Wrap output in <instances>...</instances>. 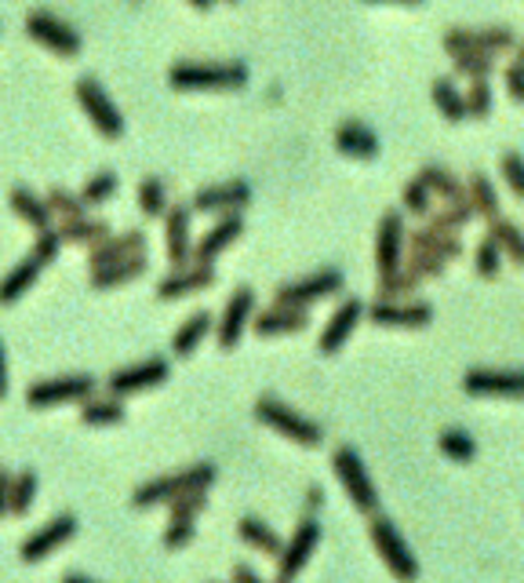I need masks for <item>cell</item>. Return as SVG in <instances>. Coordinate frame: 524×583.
<instances>
[{"label":"cell","mask_w":524,"mask_h":583,"mask_svg":"<svg viewBox=\"0 0 524 583\" xmlns=\"http://www.w3.org/2000/svg\"><path fill=\"white\" fill-rule=\"evenodd\" d=\"M215 478H218L215 463H193V467L160 474V478H150V481L135 485V492H131V507H139V511H146V507H168L171 500H179V496H186V492L212 489Z\"/></svg>","instance_id":"obj_1"},{"label":"cell","mask_w":524,"mask_h":583,"mask_svg":"<svg viewBox=\"0 0 524 583\" xmlns=\"http://www.w3.org/2000/svg\"><path fill=\"white\" fill-rule=\"evenodd\" d=\"M251 70L245 62H175L168 67V84L175 92H240Z\"/></svg>","instance_id":"obj_2"},{"label":"cell","mask_w":524,"mask_h":583,"mask_svg":"<svg viewBox=\"0 0 524 583\" xmlns=\"http://www.w3.org/2000/svg\"><path fill=\"white\" fill-rule=\"evenodd\" d=\"M368 517H371V522H368V539H371V547H376L379 561L390 569V576L393 580H415V576H419V561H415L408 539L397 533V525H393L390 517H382V514H368Z\"/></svg>","instance_id":"obj_3"},{"label":"cell","mask_w":524,"mask_h":583,"mask_svg":"<svg viewBox=\"0 0 524 583\" xmlns=\"http://www.w3.org/2000/svg\"><path fill=\"white\" fill-rule=\"evenodd\" d=\"M251 413H255L259 424H266L270 430H277L281 438H288V441H295V445H302V449H317L324 441L321 424L306 419L302 413H295V408L277 402V397H259Z\"/></svg>","instance_id":"obj_4"},{"label":"cell","mask_w":524,"mask_h":583,"mask_svg":"<svg viewBox=\"0 0 524 583\" xmlns=\"http://www.w3.org/2000/svg\"><path fill=\"white\" fill-rule=\"evenodd\" d=\"M73 95H76V106H81V114L87 117V124L95 128L103 139H120L124 135V114H120V106L109 99V92L98 84L95 78H81L73 84Z\"/></svg>","instance_id":"obj_5"},{"label":"cell","mask_w":524,"mask_h":583,"mask_svg":"<svg viewBox=\"0 0 524 583\" xmlns=\"http://www.w3.org/2000/svg\"><path fill=\"white\" fill-rule=\"evenodd\" d=\"M332 467H335L338 485H343V492L349 496V503H354L360 514H376L379 511V489H376V481L368 478V467L360 463L357 449L338 445L335 456H332Z\"/></svg>","instance_id":"obj_6"},{"label":"cell","mask_w":524,"mask_h":583,"mask_svg":"<svg viewBox=\"0 0 524 583\" xmlns=\"http://www.w3.org/2000/svg\"><path fill=\"white\" fill-rule=\"evenodd\" d=\"M26 37L33 40V45H40L44 51H51V56H59V59H76L84 51V37L55 12H29L26 15Z\"/></svg>","instance_id":"obj_7"},{"label":"cell","mask_w":524,"mask_h":583,"mask_svg":"<svg viewBox=\"0 0 524 583\" xmlns=\"http://www.w3.org/2000/svg\"><path fill=\"white\" fill-rule=\"evenodd\" d=\"M346 288V277L343 270L335 266H324V270H313V274L306 277H295V281H284L273 291V304H284V307H310V304H321V299L335 296V291Z\"/></svg>","instance_id":"obj_8"},{"label":"cell","mask_w":524,"mask_h":583,"mask_svg":"<svg viewBox=\"0 0 524 583\" xmlns=\"http://www.w3.org/2000/svg\"><path fill=\"white\" fill-rule=\"evenodd\" d=\"M95 394V380L84 372L76 376H55V380H37L26 391L29 408H55V405H81L84 397Z\"/></svg>","instance_id":"obj_9"},{"label":"cell","mask_w":524,"mask_h":583,"mask_svg":"<svg viewBox=\"0 0 524 583\" xmlns=\"http://www.w3.org/2000/svg\"><path fill=\"white\" fill-rule=\"evenodd\" d=\"M168 376H171L168 358H142V361L124 365V369L109 372L106 391L117 394V397H131V394H142V391H153V386H160L164 380H168Z\"/></svg>","instance_id":"obj_10"},{"label":"cell","mask_w":524,"mask_h":583,"mask_svg":"<svg viewBox=\"0 0 524 583\" xmlns=\"http://www.w3.org/2000/svg\"><path fill=\"white\" fill-rule=\"evenodd\" d=\"M73 536H76V517L73 514H55L37 528V533H29L26 539H22V544H19V561L37 566V561L55 555L62 544H70Z\"/></svg>","instance_id":"obj_11"},{"label":"cell","mask_w":524,"mask_h":583,"mask_svg":"<svg viewBox=\"0 0 524 583\" xmlns=\"http://www.w3.org/2000/svg\"><path fill=\"white\" fill-rule=\"evenodd\" d=\"M365 318L382 329H426L433 321V307L422 299H376Z\"/></svg>","instance_id":"obj_12"},{"label":"cell","mask_w":524,"mask_h":583,"mask_svg":"<svg viewBox=\"0 0 524 583\" xmlns=\"http://www.w3.org/2000/svg\"><path fill=\"white\" fill-rule=\"evenodd\" d=\"M251 314H255V291L248 285L234 288V296L226 299L223 314L215 318V340L223 350H234L240 336H245V329L251 325Z\"/></svg>","instance_id":"obj_13"},{"label":"cell","mask_w":524,"mask_h":583,"mask_svg":"<svg viewBox=\"0 0 524 583\" xmlns=\"http://www.w3.org/2000/svg\"><path fill=\"white\" fill-rule=\"evenodd\" d=\"M251 201V182L248 179H226V182H212V187H201L193 193L190 209L201 215H229L240 212Z\"/></svg>","instance_id":"obj_14"},{"label":"cell","mask_w":524,"mask_h":583,"mask_svg":"<svg viewBox=\"0 0 524 583\" xmlns=\"http://www.w3.org/2000/svg\"><path fill=\"white\" fill-rule=\"evenodd\" d=\"M463 391L469 397H524V369H469Z\"/></svg>","instance_id":"obj_15"},{"label":"cell","mask_w":524,"mask_h":583,"mask_svg":"<svg viewBox=\"0 0 524 583\" xmlns=\"http://www.w3.org/2000/svg\"><path fill=\"white\" fill-rule=\"evenodd\" d=\"M321 522L317 517H306V522L295 528L291 539L284 544V550L277 555V580H291L299 576V572L306 569V561H310V555L317 547H321Z\"/></svg>","instance_id":"obj_16"},{"label":"cell","mask_w":524,"mask_h":583,"mask_svg":"<svg viewBox=\"0 0 524 583\" xmlns=\"http://www.w3.org/2000/svg\"><path fill=\"white\" fill-rule=\"evenodd\" d=\"M404 245H408V226H404V215L393 209L376 226V274H390L401 266Z\"/></svg>","instance_id":"obj_17"},{"label":"cell","mask_w":524,"mask_h":583,"mask_svg":"<svg viewBox=\"0 0 524 583\" xmlns=\"http://www.w3.org/2000/svg\"><path fill=\"white\" fill-rule=\"evenodd\" d=\"M215 266L212 263H186V266H171L168 277H160L157 285V299L160 304H171V299H186L196 296V291L215 285Z\"/></svg>","instance_id":"obj_18"},{"label":"cell","mask_w":524,"mask_h":583,"mask_svg":"<svg viewBox=\"0 0 524 583\" xmlns=\"http://www.w3.org/2000/svg\"><path fill=\"white\" fill-rule=\"evenodd\" d=\"M193 209L190 204H171L164 212V252H168L171 266L193 263V234H190Z\"/></svg>","instance_id":"obj_19"},{"label":"cell","mask_w":524,"mask_h":583,"mask_svg":"<svg viewBox=\"0 0 524 583\" xmlns=\"http://www.w3.org/2000/svg\"><path fill=\"white\" fill-rule=\"evenodd\" d=\"M365 304L360 299H346V304H338V310L332 318H327V325L321 329V340H317V350L321 354H338L349 343V336L357 332V325L365 321Z\"/></svg>","instance_id":"obj_20"},{"label":"cell","mask_w":524,"mask_h":583,"mask_svg":"<svg viewBox=\"0 0 524 583\" xmlns=\"http://www.w3.org/2000/svg\"><path fill=\"white\" fill-rule=\"evenodd\" d=\"M306 325H310V314H306V307L273 304L270 310H259V314H251V329H255V336H262V340L291 336V332H306Z\"/></svg>","instance_id":"obj_21"},{"label":"cell","mask_w":524,"mask_h":583,"mask_svg":"<svg viewBox=\"0 0 524 583\" xmlns=\"http://www.w3.org/2000/svg\"><path fill=\"white\" fill-rule=\"evenodd\" d=\"M240 234H245V223H240L237 212L218 215V223L212 226V230H207L201 241H193V263H215L229 245L240 241Z\"/></svg>","instance_id":"obj_22"},{"label":"cell","mask_w":524,"mask_h":583,"mask_svg":"<svg viewBox=\"0 0 524 583\" xmlns=\"http://www.w3.org/2000/svg\"><path fill=\"white\" fill-rule=\"evenodd\" d=\"M139 252H146V234H142V230L109 234L106 241H98L95 248H87V270L109 266V263H120V259L139 255Z\"/></svg>","instance_id":"obj_23"},{"label":"cell","mask_w":524,"mask_h":583,"mask_svg":"<svg viewBox=\"0 0 524 583\" xmlns=\"http://www.w3.org/2000/svg\"><path fill=\"white\" fill-rule=\"evenodd\" d=\"M335 150L343 157H354V160H376L382 154V143H379V135L371 132L368 124L343 121L335 128Z\"/></svg>","instance_id":"obj_24"},{"label":"cell","mask_w":524,"mask_h":583,"mask_svg":"<svg viewBox=\"0 0 524 583\" xmlns=\"http://www.w3.org/2000/svg\"><path fill=\"white\" fill-rule=\"evenodd\" d=\"M44 259L40 255H26V259H19L15 266L8 270L4 277H0V307H11V304H19L22 296H26V291L37 285V277L44 274Z\"/></svg>","instance_id":"obj_25"},{"label":"cell","mask_w":524,"mask_h":583,"mask_svg":"<svg viewBox=\"0 0 524 583\" xmlns=\"http://www.w3.org/2000/svg\"><path fill=\"white\" fill-rule=\"evenodd\" d=\"M146 266H150L146 252L128 255V259H120V263H109V266H95V270H87V285H92L95 291L131 285V281H139L142 274H146Z\"/></svg>","instance_id":"obj_26"},{"label":"cell","mask_w":524,"mask_h":583,"mask_svg":"<svg viewBox=\"0 0 524 583\" xmlns=\"http://www.w3.org/2000/svg\"><path fill=\"white\" fill-rule=\"evenodd\" d=\"M404 248H415V252H433L441 255L444 263H455V259H463V241H458V234H448V230H437V226H419V230H408V245Z\"/></svg>","instance_id":"obj_27"},{"label":"cell","mask_w":524,"mask_h":583,"mask_svg":"<svg viewBox=\"0 0 524 583\" xmlns=\"http://www.w3.org/2000/svg\"><path fill=\"white\" fill-rule=\"evenodd\" d=\"M8 204H11V212H15L19 219L29 226V230H48V226H55V215L48 209V198L33 193L29 187H15V190H11L8 193Z\"/></svg>","instance_id":"obj_28"},{"label":"cell","mask_w":524,"mask_h":583,"mask_svg":"<svg viewBox=\"0 0 524 583\" xmlns=\"http://www.w3.org/2000/svg\"><path fill=\"white\" fill-rule=\"evenodd\" d=\"M55 230H59L62 245H76V248H95L98 241H106L109 234V223L106 219H95V215H76V219H59L55 223Z\"/></svg>","instance_id":"obj_29"},{"label":"cell","mask_w":524,"mask_h":583,"mask_svg":"<svg viewBox=\"0 0 524 583\" xmlns=\"http://www.w3.org/2000/svg\"><path fill=\"white\" fill-rule=\"evenodd\" d=\"M212 329H215V318L207 314V310H196V314H190L179 329H175L171 354H175V358H190V354L207 340V332H212Z\"/></svg>","instance_id":"obj_30"},{"label":"cell","mask_w":524,"mask_h":583,"mask_svg":"<svg viewBox=\"0 0 524 583\" xmlns=\"http://www.w3.org/2000/svg\"><path fill=\"white\" fill-rule=\"evenodd\" d=\"M237 536L245 539V544L251 547V550H259V555H270V558H277L281 550H284V539H281V533L273 525H266L262 517H240L237 522Z\"/></svg>","instance_id":"obj_31"},{"label":"cell","mask_w":524,"mask_h":583,"mask_svg":"<svg viewBox=\"0 0 524 583\" xmlns=\"http://www.w3.org/2000/svg\"><path fill=\"white\" fill-rule=\"evenodd\" d=\"M419 179L430 187L433 198H441V201H452V204H469V190H466V182L452 176L448 168L441 165H422L419 168Z\"/></svg>","instance_id":"obj_32"},{"label":"cell","mask_w":524,"mask_h":583,"mask_svg":"<svg viewBox=\"0 0 524 583\" xmlns=\"http://www.w3.org/2000/svg\"><path fill=\"white\" fill-rule=\"evenodd\" d=\"M124 405H120V397L117 394H109V397H84L81 402V424L84 427H117V424H124Z\"/></svg>","instance_id":"obj_33"},{"label":"cell","mask_w":524,"mask_h":583,"mask_svg":"<svg viewBox=\"0 0 524 583\" xmlns=\"http://www.w3.org/2000/svg\"><path fill=\"white\" fill-rule=\"evenodd\" d=\"M430 99H433V106H437V114H441L448 124L466 121V99H463V92L455 88L452 78H437V81L430 84Z\"/></svg>","instance_id":"obj_34"},{"label":"cell","mask_w":524,"mask_h":583,"mask_svg":"<svg viewBox=\"0 0 524 583\" xmlns=\"http://www.w3.org/2000/svg\"><path fill=\"white\" fill-rule=\"evenodd\" d=\"M466 190H469V204H474V215H485L488 223L499 219V193L485 171H474V176L466 179Z\"/></svg>","instance_id":"obj_35"},{"label":"cell","mask_w":524,"mask_h":583,"mask_svg":"<svg viewBox=\"0 0 524 583\" xmlns=\"http://www.w3.org/2000/svg\"><path fill=\"white\" fill-rule=\"evenodd\" d=\"M33 500H37V474L19 471L11 474V492H8V514L11 517H26Z\"/></svg>","instance_id":"obj_36"},{"label":"cell","mask_w":524,"mask_h":583,"mask_svg":"<svg viewBox=\"0 0 524 583\" xmlns=\"http://www.w3.org/2000/svg\"><path fill=\"white\" fill-rule=\"evenodd\" d=\"M488 234L496 237L499 241V248H502V255L510 259V263H517V266H524V230L517 223H510V219H491L488 223Z\"/></svg>","instance_id":"obj_37"},{"label":"cell","mask_w":524,"mask_h":583,"mask_svg":"<svg viewBox=\"0 0 524 583\" xmlns=\"http://www.w3.org/2000/svg\"><path fill=\"white\" fill-rule=\"evenodd\" d=\"M419 285H422L419 274H412L408 266H397V270H390V274H379L376 299H404L408 291H415Z\"/></svg>","instance_id":"obj_38"},{"label":"cell","mask_w":524,"mask_h":583,"mask_svg":"<svg viewBox=\"0 0 524 583\" xmlns=\"http://www.w3.org/2000/svg\"><path fill=\"white\" fill-rule=\"evenodd\" d=\"M171 209L168 201V190H164V182L157 176H146L139 182V212L146 215V219H164V212Z\"/></svg>","instance_id":"obj_39"},{"label":"cell","mask_w":524,"mask_h":583,"mask_svg":"<svg viewBox=\"0 0 524 583\" xmlns=\"http://www.w3.org/2000/svg\"><path fill=\"white\" fill-rule=\"evenodd\" d=\"M437 449L444 452L448 460H455V463H469L477 456V441L466 435V430H458V427H448L437 435Z\"/></svg>","instance_id":"obj_40"},{"label":"cell","mask_w":524,"mask_h":583,"mask_svg":"<svg viewBox=\"0 0 524 583\" xmlns=\"http://www.w3.org/2000/svg\"><path fill=\"white\" fill-rule=\"evenodd\" d=\"M517 48V37H513L510 26H485L474 29V51H488V56H507V51Z\"/></svg>","instance_id":"obj_41"},{"label":"cell","mask_w":524,"mask_h":583,"mask_svg":"<svg viewBox=\"0 0 524 583\" xmlns=\"http://www.w3.org/2000/svg\"><path fill=\"white\" fill-rule=\"evenodd\" d=\"M469 219H474V204H452V201H444L441 209H433L426 215V223L437 226V230H448V234H458Z\"/></svg>","instance_id":"obj_42"},{"label":"cell","mask_w":524,"mask_h":583,"mask_svg":"<svg viewBox=\"0 0 524 583\" xmlns=\"http://www.w3.org/2000/svg\"><path fill=\"white\" fill-rule=\"evenodd\" d=\"M452 67H455L458 78L480 81V78H491V70H496V56H488V51H458V56H452Z\"/></svg>","instance_id":"obj_43"},{"label":"cell","mask_w":524,"mask_h":583,"mask_svg":"<svg viewBox=\"0 0 524 583\" xmlns=\"http://www.w3.org/2000/svg\"><path fill=\"white\" fill-rule=\"evenodd\" d=\"M120 179L114 176V171H95V176H87V182L81 187V201L87 204V209H95V204H106L109 198L117 193Z\"/></svg>","instance_id":"obj_44"},{"label":"cell","mask_w":524,"mask_h":583,"mask_svg":"<svg viewBox=\"0 0 524 583\" xmlns=\"http://www.w3.org/2000/svg\"><path fill=\"white\" fill-rule=\"evenodd\" d=\"M463 99H466V117H469V121H485V117L491 114V106H496V95H491L488 78L469 81V88H466Z\"/></svg>","instance_id":"obj_45"},{"label":"cell","mask_w":524,"mask_h":583,"mask_svg":"<svg viewBox=\"0 0 524 583\" xmlns=\"http://www.w3.org/2000/svg\"><path fill=\"white\" fill-rule=\"evenodd\" d=\"M401 204L408 209V215H419V219H426V215L433 212V193H430V187L415 176V179H408L404 182V190H401Z\"/></svg>","instance_id":"obj_46"},{"label":"cell","mask_w":524,"mask_h":583,"mask_svg":"<svg viewBox=\"0 0 524 583\" xmlns=\"http://www.w3.org/2000/svg\"><path fill=\"white\" fill-rule=\"evenodd\" d=\"M474 266H477V274L485 277V281H496L499 277V270H502V248L499 241L491 234L480 237V245H477V252H474Z\"/></svg>","instance_id":"obj_47"},{"label":"cell","mask_w":524,"mask_h":583,"mask_svg":"<svg viewBox=\"0 0 524 583\" xmlns=\"http://www.w3.org/2000/svg\"><path fill=\"white\" fill-rule=\"evenodd\" d=\"M48 209H51L55 219H76V215L87 212V204L81 201V193H70V190H62V187H51V190H48Z\"/></svg>","instance_id":"obj_48"},{"label":"cell","mask_w":524,"mask_h":583,"mask_svg":"<svg viewBox=\"0 0 524 583\" xmlns=\"http://www.w3.org/2000/svg\"><path fill=\"white\" fill-rule=\"evenodd\" d=\"M193 536H196V522H193V517H168L160 544H164V550H182V547L193 544Z\"/></svg>","instance_id":"obj_49"},{"label":"cell","mask_w":524,"mask_h":583,"mask_svg":"<svg viewBox=\"0 0 524 583\" xmlns=\"http://www.w3.org/2000/svg\"><path fill=\"white\" fill-rule=\"evenodd\" d=\"M401 266H408L412 274H419L422 281H430V277H441L448 263L441 255H433V252H415V248H408V255L401 259Z\"/></svg>","instance_id":"obj_50"},{"label":"cell","mask_w":524,"mask_h":583,"mask_svg":"<svg viewBox=\"0 0 524 583\" xmlns=\"http://www.w3.org/2000/svg\"><path fill=\"white\" fill-rule=\"evenodd\" d=\"M499 168H502V179H507V187L524 201V157L517 154V150H510V154H502V165Z\"/></svg>","instance_id":"obj_51"},{"label":"cell","mask_w":524,"mask_h":583,"mask_svg":"<svg viewBox=\"0 0 524 583\" xmlns=\"http://www.w3.org/2000/svg\"><path fill=\"white\" fill-rule=\"evenodd\" d=\"M59 248H62V237L55 226H48V230H37V241H33L29 252L40 255L44 263H55V259H59Z\"/></svg>","instance_id":"obj_52"},{"label":"cell","mask_w":524,"mask_h":583,"mask_svg":"<svg viewBox=\"0 0 524 583\" xmlns=\"http://www.w3.org/2000/svg\"><path fill=\"white\" fill-rule=\"evenodd\" d=\"M502 84H507V95L513 103H524V67L510 62V67L502 70Z\"/></svg>","instance_id":"obj_53"},{"label":"cell","mask_w":524,"mask_h":583,"mask_svg":"<svg viewBox=\"0 0 524 583\" xmlns=\"http://www.w3.org/2000/svg\"><path fill=\"white\" fill-rule=\"evenodd\" d=\"M8 492H11V471L0 467V514H8Z\"/></svg>","instance_id":"obj_54"},{"label":"cell","mask_w":524,"mask_h":583,"mask_svg":"<svg viewBox=\"0 0 524 583\" xmlns=\"http://www.w3.org/2000/svg\"><path fill=\"white\" fill-rule=\"evenodd\" d=\"M8 397V358H4V340H0V402Z\"/></svg>","instance_id":"obj_55"},{"label":"cell","mask_w":524,"mask_h":583,"mask_svg":"<svg viewBox=\"0 0 524 583\" xmlns=\"http://www.w3.org/2000/svg\"><path fill=\"white\" fill-rule=\"evenodd\" d=\"M234 580H251V583H259V572L251 569V566H234Z\"/></svg>","instance_id":"obj_56"},{"label":"cell","mask_w":524,"mask_h":583,"mask_svg":"<svg viewBox=\"0 0 524 583\" xmlns=\"http://www.w3.org/2000/svg\"><path fill=\"white\" fill-rule=\"evenodd\" d=\"M306 496H310V500H306V507H310V511H317V507H324V489H317V485H313V489L306 492Z\"/></svg>","instance_id":"obj_57"},{"label":"cell","mask_w":524,"mask_h":583,"mask_svg":"<svg viewBox=\"0 0 524 583\" xmlns=\"http://www.w3.org/2000/svg\"><path fill=\"white\" fill-rule=\"evenodd\" d=\"M186 4L196 8V12H212V4H215V0H186Z\"/></svg>","instance_id":"obj_58"},{"label":"cell","mask_w":524,"mask_h":583,"mask_svg":"<svg viewBox=\"0 0 524 583\" xmlns=\"http://www.w3.org/2000/svg\"><path fill=\"white\" fill-rule=\"evenodd\" d=\"M379 4V0H376ZM382 4H422V0H382Z\"/></svg>","instance_id":"obj_59"},{"label":"cell","mask_w":524,"mask_h":583,"mask_svg":"<svg viewBox=\"0 0 524 583\" xmlns=\"http://www.w3.org/2000/svg\"><path fill=\"white\" fill-rule=\"evenodd\" d=\"M513 51H517V67H524V40H517V48Z\"/></svg>","instance_id":"obj_60"},{"label":"cell","mask_w":524,"mask_h":583,"mask_svg":"<svg viewBox=\"0 0 524 583\" xmlns=\"http://www.w3.org/2000/svg\"><path fill=\"white\" fill-rule=\"evenodd\" d=\"M223 4H240V0H223Z\"/></svg>","instance_id":"obj_61"}]
</instances>
